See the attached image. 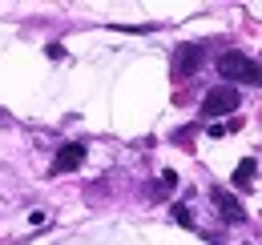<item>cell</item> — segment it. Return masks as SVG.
<instances>
[{"mask_svg": "<svg viewBox=\"0 0 262 245\" xmlns=\"http://www.w3.org/2000/svg\"><path fill=\"white\" fill-rule=\"evenodd\" d=\"M81 161H85V145L69 141V145H61V153L53 161V173H73V169H81Z\"/></svg>", "mask_w": 262, "mask_h": 245, "instance_id": "cell-4", "label": "cell"}, {"mask_svg": "<svg viewBox=\"0 0 262 245\" xmlns=\"http://www.w3.org/2000/svg\"><path fill=\"white\" fill-rule=\"evenodd\" d=\"M202 61H206V44H182L173 53V72L178 77H194L202 68Z\"/></svg>", "mask_w": 262, "mask_h": 245, "instance_id": "cell-3", "label": "cell"}, {"mask_svg": "<svg viewBox=\"0 0 262 245\" xmlns=\"http://www.w3.org/2000/svg\"><path fill=\"white\" fill-rule=\"evenodd\" d=\"M218 72L226 77V85H234V81L258 85V64H254V57H242V53H222L218 57Z\"/></svg>", "mask_w": 262, "mask_h": 245, "instance_id": "cell-2", "label": "cell"}, {"mask_svg": "<svg viewBox=\"0 0 262 245\" xmlns=\"http://www.w3.org/2000/svg\"><path fill=\"white\" fill-rule=\"evenodd\" d=\"M254 173H258V161L254 157H246V161H238V169H234V189H254Z\"/></svg>", "mask_w": 262, "mask_h": 245, "instance_id": "cell-6", "label": "cell"}, {"mask_svg": "<svg viewBox=\"0 0 262 245\" xmlns=\"http://www.w3.org/2000/svg\"><path fill=\"white\" fill-rule=\"evenodd\" d=\"M210 197L218 201V209H222V217H226L230 225H238V221H246V209H242V205H238V201L230 197L226 189H210Z\"/></svg>", "mask_w": 262, "mask_h": 245, "instance_id": "cell-5", "label": "cell"}, {"mask_svg": "<svg viewBox=\"0 0 262 245\" xmlns=\"http://www.w3.org/2000/svg\"><path fill=\"white\" fill-rule=\"evenodd\" d=\"M198 137V125H190V129H173V141L182 145V149H190V141Z\"/></svg>", "mask_w": 262, "mask_h": 245, "instance_id": "cell-7", "label": "cell"}, {"mask_svg": "<svg viewBox=\"0 0 262 245\" xmlns=\"http://www.w3.org/2000/svg\"><path fill=\"white\" fill-rule=\"evenodd\" d=\"M173 221H178V225H194V213H190V205H173Z\"/></svg>", "mask_w": 262, "mask_h": 245, "instance_id": "cell-8", "label": "cell"}, {"mask_svg": "<svg viewBox=\"0 0 262 245\" xmlns=\"http://www.w3.org/2000/svg\"><path fill=\"white\" fill-rule=\"evenodd\" d=\"M238 105H242V92L238 85H218V89H210L202 96V121H218V117H226V113H238Z\"/></svg>", "mask_w": 262, "mask_h": 245, "instance_id": "cell-1", "label": "cell"}, {"mask_svg": "<svg viewBox=\"0 0 262 245\" xmlns=\"http://www.w3.org/2000/svg\"><path fill=\"white\" fill-rule=\"evenodd\" d=\"M162 185H165V189H173V185H178V173H173V169H165V173H162Z\"/></svg>", "mask_w": 262, "mask_h": 245, "instance_id": "cell-9", "label": "cell"}]
</instances>
